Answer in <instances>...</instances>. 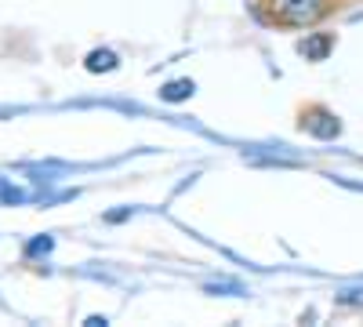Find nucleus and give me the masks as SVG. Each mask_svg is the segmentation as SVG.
<instances>
[{"label": "nucleus", "instance_id": "nucleus-3", "mask_svg": "<svg viewBox=\"0 0 363 327\" xmlns=\"http://www.w3.org/2000/svg\"><path fill=\"white\" fill-rule=\"evenodd\" d=\"M330 44H335L330 37H313V40H306V44H301V55H306V58H316V62H320V58L330 51Z\"/></svg>", "mask_w": 363, "mask_h": 327}, {"label": "nucleus", "instance_id": "nucleus-1", "mask_svg": "<svg viewBox=\"0 0 363 327\" xmlns=\"http://www.w3.org/2000/svg\"><path fill=\"white\" fill-rule=\"evenodd\" d=\"M280 26H313L327 15V0H265Z\"/></svg>", "mask_w": 363, "mask_h": 327}, {"label": "nucleus", "instance_id": "nucleus-2", "mask_svg": "<svg viewBox=\"0 0 363 327\" xmlns=\"http://www.w3.org/2000/svg\"><path fill=\"white\" fill-rule=\"evenodd\" d=\"M301 128H306L309 135H316V138H335V135L342 131L338 116H335V113H327V109H320V106L301 116Z\"/></svg>", "mask_w": 363, "mask_h": 327}, {"label": "nucleus", "instance_id": "nucleus-4", "mask_svg": "<svg viewBox=\"0 0 363 327\" xmlns=\"http://www.w3.org/2000/svg\"><path fill=\"white\" fill-rule=\"evenodd\" d=\"M87 70H91V73L116 70V55H113V51H91V55H87Z\"/></svg>", "mask_w": 363, "mask_h": 327}, {"label": "nucleus", "instance_id": "nucleus-5", "mask_svg": "<svg viewBox=\"0 0 363 327\" xmlns=\"http://www.w3.org/2000/svg\"><path fill=\"white\" fill-rule=\"evenodd\" d=\"M186 95H193V84L189 80H178V84H167V92H164V99H186Z\"/></svg>", "mask_w": 363, "mask_h": 327}]
</instances>
